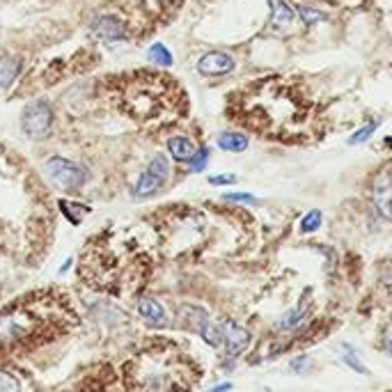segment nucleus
Returning a JSON list of instances; mask_svg holds the SVG:
<instances>
[{"mask_svg": "<svg viewBox=\"0 0 392 392\" xmlns=\"http://www.w3.org/2000/svg\"><path fill=\"white\" fill-rule=\"evenodd\" d=\"M147 58H150L154 65H159V67H172V62H175V58H172V53L166 44H161V42H156L150 46V51H147Z\"/></svg>", "mask_w": 392, "mask_h": 392, "instance_id": "obj_13", "label": "nucleus"}, {"mask_svg": "<svg viewBox=\"0 0 392 392\" xmlns=\"http://www.w3.org/2000/svg\"><path fill=\"white\" fill-rule=\"evenodd\" d=\"M379 129V122H372V124H365L363 129H358L354 136H351L347 143L349 145H360V143H367V140H370L372 136H374V131Z\"/></svg>", "mask_w": 392, "mask_h": 392, "instance_id": "obj_15", "label": "nucleus"}, {"mask_svg": "<svg viewBox=\"0 0 392 392\" xmlns=\"http://www.w3.org/2000/svg\"><path fill=\"white\" fill-rule=\"evenodd\" d=\"M342 358H344V363H347V365L351 367V370H356L358 374H363V376L370 374V370H367V367H365L363 363H360V360H358L354 354H347V356H342Z\"/></svg>", "mask_w": 392, "mask_h": 392, "instance_id": "obj_21", "label": "nucleus"}, {"mask_svg": "<svg viewBox=\"0 0 392 392\" xmlns=\"http://www.w3.org/2000/svg\"><path fill=\"white\" fill-rule=\"evenodd\" d=\"M383 347H386V351H388V354H392V324L388 326L386 335H383Z\"/></svg>", "mask_w": 392, "mask_h": 392, "instance_id": "obj_24", "label": "nucleus"}, {"mask_svg": "<svg viewBox=\"0 0 392 392\" xmlns=\"http://www.w3.org/2000/svg\"><path fill=\"white\" fill-rule=\"evenodd\" d=\"M225 390H232V383H221V386L211 388V392H225Z\"/></svg>", "mask_w": 392, "mask_h": 392, "instance_id": "obj_25", "label": "nucleus"}, {"mask_svg": "<svg viewBox=\"0 0 392 392\" xmlns=\"http://www.w3.org/2000/svg\"><path fill=\"white\" fill-rule=\"evenodd\" d=\"M234 65H237V62H234L230 53L211 51L198 60V72L202 76H225V74L234 72Z\"/></svg>", "mask_w": 392, "mask_h": 392, "instance_id": "obj_5", "label": "nucleus"}, {"mask_svg": "<svg viewBox=\"0 0 392 392\" xmlns=\"http://www.w3.org/2000/svg\"><path fill=\"white\" fill-rule=\"evenodd\" d=\"M168 152L175 161L179 163H188L195 156V152H198V147H195V143L191 138L186 136H175L168 140Z\"/></svg>", "mask_w": 392, "mask_h": 392, "instance_id": "obj_8", "label": "nucleus"}, {"mask_svg": "<svg viewBox=\"0 0 392 392\" xmlns=\"http://www.w3.org/2000/svg\"><path fill=\"white\" fill-rule=\"evenodd\" d=\"M223 200L227 202H241V205H257V198L250 193H225Z\"/></svg>", "mask_w": 392, "mask_h": 392, "instance_id": "obj_19", "label": "nucleus"}, {"mask_svg": "<svg viewBox=\"0 0 392 392\" xmlns=\"http://www.w3.org/2000/svg\"><path fill=\"white\" fill-rule=\"evenodd\" d=\"M308 360H310L308 356H301V358H294V360H292V370H294V372H299V370L303 372V370H305V365H308Z\"/></svg>", "mask_w": 392, "mask_h": 392, "instance_id": "obj_23", "label": "nucleus"}, {"mask_svg": "<svg viewBox=\"0 0 392 392\" xmlns=\"http://www.w3.org/2000/svg\"><path fill=\"white\" fill-rule=\"evenodd\" d=\"M296 14L301 17V21L305 23V26H315V23H319L321 19H324V14L317 12V10H310V7H305V5H299V10H296Z\"/></svg>", "mask_w": 392, "mask_h": 392, "instance_id": "obj_16", "label": "nucleus"}, {"mask_svg": "<svg viewBox=\"0 0 392 392\" xmlns=\"http://www.w3.org/2000/svg\"><path fill=\"white\" fill-rule=\"evenodd\" d=\"M90 33L99 39V42L113 44V42H122L127 39V26H124L122 19L111 17V14H101L92 23H90Z\"/></svg>", "mask_w": 392, "mask_h": 392, "instance_id": "obj_3", "label": "nucleus"}, {"mask_svg": "<svg viewBox=\"0 0 392 392\" xmlns=\"http://www.w3.org/2000/svg\"><path fill=\"white\" fill-rule=\"evenodd\" d=\"M163 184H166V179L159 177V175H154L152 170H145L143 175L138 177L136 186H133V195H136V198H150V195L161 191Z\"/></svg>", "mask_w": 392, "mask_h": 392, "instance_id": "obj_9", "label": "nucleus"}, {"mask_svg": "<svg viewBox=\"0 0 392 392\" xmlns=\"http://www.w3.org/2000/svg\"><path fill=\"white\" fill-rule=\"evenodd\" d=\"M218 147L225 152H246L248 150V136H243V133L237 131H225L218 136Z\"/></svg>", "mask_w": 392, "mask_h": 392, "instance_id": "obj_12", "label": "nucleus"}, {"mask_svg": "<svg viewBox=\"0 0 392 392\" xmlns=\"http://www.w3.org/2000/svg\"><path fill=\"white\" fill-rule=\"evenodd\" d=\"M0 392H21L17 376H12L10 372L0 370Z\"/></svg>", "mask_w": 392, "mask_h": 392, "instance_id": "obj_17", "label": "nucleus"}, {"mask_svg": "<svg viewBox=\"0 0 392 392\" xmlns=\"http://www.w3.org/2000/svg\"><path fill=\"white\" fill-rule=\"evenodd\" d=\"M21 65H23V60L19 56H7L0 60V90L10 88L14 83V78L21 72Z\"/></svg>", "mask_w": 392, "mask_h": 392, "instance_id": "obj_11", "label": "nucleus"}, {"mask_svg": "<svg viewBox=\"0 0 392 392\" xmlns=\"http://www.w3.org/2000/svg\"><path fill=\"white\" fill-rule=\"evenodd\" d=\"M221 331H223L225 351L230 358H237L239 354H243V351L250 347V333L246 328H241L239 324H234V321H223Z\"/></svg>", "mask_w": 392, "mask_h": 392, "instance_id": "obj_4", "label": "nucleus"}, {"mask_svg": "<svg viewBox=\"0 0 392 392\" xmlns=\"http://www.w3.org/2000/svg\"><path fill=\"white\" fill-rule=\"evenodd\" d=\"M301 317H303L301 310L287 312V315L282 317V321H280V328H294V326H299L301 324Z\"/></svg>", "mask_w": 392, "mask_h": 392, "instance_id": "obj_20", "label": "nucleus"}, {"mask_svg": "<svg viewBox=\"0 0 392 392\" xmlns=\"http://www.w3.org/2000/svg\"><path fill=\"white\" fill-rule=\"evenodd\" d=\"M21 127L26 131L28 138L33 140H44L51 136L53 129V108L46 99H37L33 104L23 108L21 115Z\"/></svg>", "mask_w": 392, "mask_h": 392, "instance_id": "obj_2", "label": "nucleus"}, {"mask_svg": "<svg viewBox=\"0 0 392 392\" xmlns=\"http://www.w3.org/2000/svg\"><path fill=\"white\" fill-rule=\"evenodd\" d=\"M44 172L51 177V182L65 188V191H78L88 184L90 172L85 170L78 163L65 159V156H51L49 161L44 163Z\"/></svg>", "mask_w": 392, "mask_h": 392, "instance_id": "obj_1", "label": "nucleus"}, {"mask_svg": "<svg viewBox=\"0 0 392 392\" xmlns=\"http://www.w3.org/2000/svg\"><path fill=\"white\" fill-rule=\"evenodd\" d=\"M321 218H324V216H321V211H317V209L308 211V214H305V216L301 218V223H299L301 232L310 234V232L319 230V225H321Z\"/></svg>", "mask_w": 392, "mask_h": 392, "instance_id": "obj_14", "label": "nucleus"}, {"mask_svg": "<svg viewBox=\"0 0 392 392\" xmlns=\"http://www.w3.org/2000/svg\"><path fill=\"white\" fill-rule=\"evenodd\" d=\"M209 184H211V186H227V184H237V177H234V175H214V177H209Z\"/></svg>", "mask_w": 392, "mask_h": 392, "instance_id": "obj_22", "label": "nucleus"}, {"mask_svg": "<svg viewBox=\"0 0 392 392\" xmlns=\"http://www.w3.org/2000/svg\"><path fill=\"white\" fill-rule=\"evenodd\" d=\"M386 145H388L390 150H392V136H388V138H386Z\"/></svg>", "mask_w": 392, "mask_h": 392, "instance_id": "obj_26", "label": "nucleus"}, {"mask_svg": "<svg viewBox=\"0 0 392 392\" xmlns=\"http://www.w3.org/2000/svg\"><path fill=\"white\" fill-rule=\"evenodd\" d=\"M138 312L140 317H143L150 326H156V328H163L168 326V315L166 310H163V305L154 299H143L138 303Z\"/></svg>", "mask_w": 392, "mask_h": 392, "instance_id": "obj_7", "label": "nucleus"}, {"mask_svg": "<svg viewBox=\"0 0 392 392\" xmlns=\"http://www.w3.org/2000/svg\"><path fill=\"white\" fill-rule=\"evenodd\" d=\"M374 202L381 216L392 221V170L381 172L374 182Z\"/></svg>", "mask_w": 392, "mask_h": 392, "instance_id": "obj_6", "label": "nucleus"}, {"mask_svg": "<svg viewBox=\"0 0 392 392\" xmlns=\"http://www.w3.org/2000/svg\"><path fill=\"white\" fill-rule=\"evenodd\" d=\"M209 154H211V152L207 150V147H202V150L195 152L193 159L188 161V163H191V172H202V170H205L207 163H209Z\"/></svg>", "mask_w": 392, "mask_h": 392, "instance_id": "obj_18", "label": "nucleus"}, {"mask_svg": "<svg viewBox=\"0 0 392 392\" xmlns=\"http://www.w3.org/2000/svg\"><path fill=\"white\" fill-rule=\"evenodd\" d=\"M271 5V17H273V26L276 28H289L296 19L294 7L287 3V0H269Z\"/></svg>", "mask_w": 392, "mask_h": 392, "instance_id": "obj_10", "label": "nucleus"}, {"mask_svg": "<svg viewBox=\"0 0 392 392\" xmlns=\"http://www.w3.org/2000/svg\"><path fill=\"white\" fill-rule=\"evenodd\" d=\"M163 3H170V0H163Z\"/></svg>", "mask_w": 392, "mask_h": 392, "instance_id": "obj_27", "label": "nucleus"}]
</instances>
